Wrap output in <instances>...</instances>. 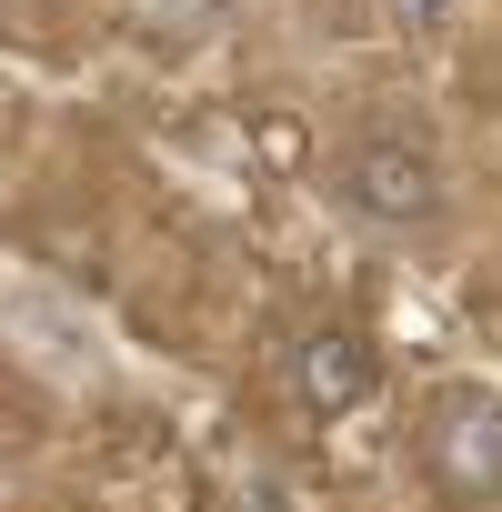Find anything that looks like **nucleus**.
<instances>
[{
	"mask_svg": "<svg viewBox=\"0 0 502 512\" xmlns=\"http://www.w3.org/2000/svg\"><path fill=\"white\" fill-rule=\"evenodd\" d=\"M262 161H272V171H292V161H302V131H292V121H272V131H262Z\"/></svg>",
	"mask_w": 502,
	"mask_h": 512,
	"instance_id": "4",
	"label": "nucleus"
},
{
	"mask_svg": "<svg viewBox=\"0 0 502 512\" xmlns=\"http://www.w3.org/2000/svg\"><path fill=\"white\" fill-rule=\"evenodd\" d=\"M342 191H352V211H362V221L412 231V221H432V211H442V161H432V141H422V131H362V141H352V161H342Z\"/></svg>",
	"mask_w": 502,
	"mask_h": 512,
	"instance_id": "1",
	"label": "nucleus"
},
{
	"mask_svg": "<svg viewBox=\"0 0 502 512\" xmlns=\"http://www.w3.org/2000/svg\"><path fill=\"white\" fill-rule=\"evenodd\" d=\"M402 11H412V21H442V11H452V0H402Z\"/></svg>",
	"mask_w": 502,
	"mask_h": 512,
	"instance_id": "5",
	"label": "nucleus"
},
{
	"mask_svg": "<svg viewBox=\"0 0 502 512\" xmlns=\"http://www.w3.org/2000/svg\"><path fill=\"white\" fill-rule=\"evenodd\" d=\"M432 472L472 512L502 502V402L492 392H442V412H432Z\"/></svg>",
	"mask_w": 502,
	"mask_h": 512,
	"instance_id": "2",
	"label": "nucleus"
},
{
	"mask_svg": "<svg viewBox=\"0 0 502 512\" xmlns=\"http://www.w3.org/2000/svg\"><path fill=\"white\" fill-rule=\"evenodd\" d=\"M292 382H302L312 412H352V402L372 392V342L342 332V322H312V332L292 342Z\"/></svg>",
	"mask_w": 502,
	"mask_h": 512,
	"instance_id": "3",
	"label": "nucleus"
}]
</instances>
